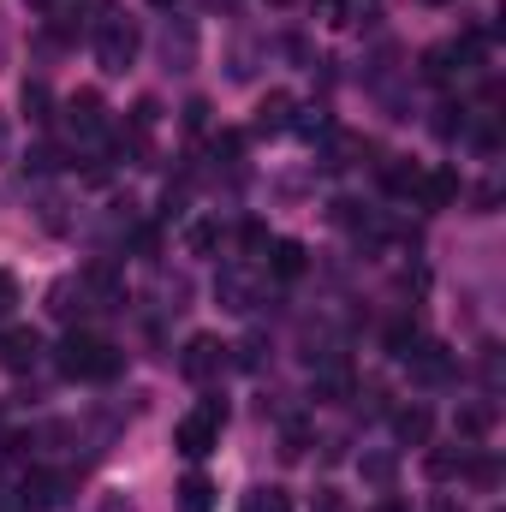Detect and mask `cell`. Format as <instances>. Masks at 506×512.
<instances>
[{
    "label": "cell",
    "mask_w": 506,
    "mask_h": 512,
    "mask_svg": "<svg viewBox=\"0 0 506 512\" xmlns=\"http://www.w3.org/2000/svg\"><path fill=\"white\" fill-rule=\"evenodd\" d=\"M120 364H126V352L114 340H102V334H84V328H72L60 340V352H54V370L66 382H114Z\"/></svg>",
    "instance_id": "6da1fadb"
},
{
    "label": "cell",
    "mask_w": 506,
    "mask_h": 512,
    "mask_svg": "<svg viewBox=\"0 0 506 512\" xmlns=\"http://www.w3.org/2000/svg\"><path fill=\"white\" fill-rule=\"evenodd\" d=\"M221 423H227V405L209 393V399H203V405H197V411L173 429V447H179L185 459H209V453L221 447Z\"/></svg>",
    "instance_id": "7a4b0ae2"
},
{
    "label": "cell",
    "mask_w": 506,
    "mask_h": 512,
    "mask_svg": "<svg viewBox=\"0 0 506 512\" xmlns=\"http://www.w3.org/2000/svg\"><path fill=\"white\" fill-rule=\"evenodd\" d=\"M137 48H143V36H137L131 18L108 12V18L96 24V60H102V72H126L131 60H137Z\"/></svg>",
    "instance_id": "3957f363"
},
{
    "label": "cell",
    "mask_w": 506,
    "mask_h": 512,
    "mask_svg": "<svg viewBox=\"0 0 506 512\" xmlns=\"http://www.w3.org/2000/svg\"><path fill=\"white\" fill-rule=\"evenodd\" d=\"M66 477L60 471H24L18 477V512H60L66 507Z\"/></svg>",
    "instance_id": "277c9868"
},
{
    "label": "cell",
    "mask_w": 506,
    "mask_h": 512,
    "mask_svg": "<svg viewBox=\"0 0 506 512\" xmlns=\"http://www.w3.org/2000/svg\"><path fill=\"white\" fill-rule=\"evenodd\" d=\"M227 352H233V346H221L215 334H191V346H185V358H179L185 382H215L221 364H227Z\"/></svg>",
    "instance_id": "5b68a950"
},
{
    "label": "cell",
    "mask_w": 506,
    "mask_h": 512,
    "mask_svg": "<svg viewBox=\"0 0 506 512\" xmlns=\"http://www.w3.org/2000/svg\"><path fill=\"white\" fill-rule=\"evenodd\" d=\"M36 358H42V334L36 328H6L0 334V370L24 376V370H36Z\"/></svg>",
    "instance_id": "8992f818"
},
{
    "label": "cell",
    "mask_w": 506,
    "mask_h": 512,
    "mask_svg": "<svg viewBox=\"0 0 506 512\" xmlns=\"http://www.w3.org/2000/svg\"><path fill=\"white\" fill-rule=\"evenodd\" d=\"M405 364H411V382H417V387L453 382V352H447V346H435V340H423V346H417Z\"/></svg>",
    "instance_id": "52a82bcc"
},
{
    "label": "cell",
    "mask_w": 506,
    "mask_h": 512,
    "mask_svg": "<svg viewBox=\"0 0 506 512\" xmlns=\"http://www.w3.org/2000/svg\"><path fill=\"white\" fill-rule=\"evenodd\" d=\"M215 298H221L227 310L251 316V310H256V280L245 274V268H221V274H215Z\"/></svg>",
    "instance_id": "ba28073f"
},
{
    "label": "cell",
    "mask_w": 506,
    "mask_h": 512,
    "mask_svg": "<svg viewBox=\"0 0 506 512\" xmlns=\"http://www.w3.org/2000/svg\"><path fill=\"white\" fill-rule=\"evenodd\" d=\"M459 72H471L465 54H459V42H435V48L423 54V78H429V84H453Z\"/></svg>",
    "instance_id": "9c48e42d"
},
{
    "label": "cell",
    "mask_w": 506,
    "mask_h": 512,
    "mask_svg": "<svg viewBox=\"0 0 506 512\" xmlns=\"http://www.w3.org/2000/svg\"><path fill=\"white\" fill-rule=\"evenodd\" d=\"M417 203H423V209H447V203H459V173H453V167L423 173V179H417Z\"/></svg>",
    "instance_id": "30bf717a"
},
{
    "label": "cell",
    "mask_w": 506,
    "mask_h": 512,
    "mask_svg": "<svg viewBox=\"0 0 506 512\" xmlns=\"http://www.w3.org/2000/svg\"><path fill=\"white\" fill-rule=\"evenodd\" d=\"M429 429H435L429 405H399V411H393V435H399L405 447H429Z\"/></svg>",
    "instance_id": "8fae6325"
},
{
    "label": "cell",
    "mask_w": 506,
    "mask_h": 512,
    "mask_svg": "<svg viewBox=\"0 0 506 512\" xmlns=\"http://www.w3.org/2000/svg\"><path fill=\"white\" fill-rule=\"evenodd\" d=\"M66 114H72V131L90 143V137H102V96L96 90H78L72 102H66Z\"/></svg>",
    "instance_id": "7c38bea8"
},
{
    "label": "cell",
    "mask_w": 506,
    "mask_h": 512,
    "mask_svg": "<svg viewBox=\"0 0 506 512\" xmlns=\"http://www.w3.org/2000/svg\"><path fill=\"white\" fill-rule=\"evenodd\" d=\"M161 60H167V72H191V60H197V30H191V24L167 30V36H161Z\"/></svg>",
    "instance_id": "4fadbf2b"
},
{
    "label": "cell",
    "mask_w": 506,
    "mask_h": 512,
    "mask_svg": "<svg viewBox=\"0 0 506 512\" xmlns=\"http://www.w3.org/2000/svg\"><path fill=\"white\" fill-rule=\"evenodd\" d=\"M256 131H262V137L292 131V96H286V90H268V96L256 102Z\"/></svg>",
    "instance_id": "5bb4252c"
},
{
    "label": "cell",
    "mask_w": 506,
    "mask_h": 512,
    "mask_svg": "<svg viewBox=\"0 0 506 512\" xmlns=\"http://www.w3.org/2000/svg\"><path fill=\"white\" fill-rule=\"evenodd\" d=\"M215 495H221V489H215L203 471H191V477L179 483V512H215Z\"/></svg>",
    "instance_id": "9a60e30c"
},
{
    "label": "cell",
    "mask_w": 506,
    "mask_h": 512,
    "mask_svg": "<svg viewBox=\"0 0 506 512\" xmlns=\"http://www.w3.org/2000/svg\"><path fill=\"white\" fill-rule=\"evenodd\" d=\"M304 262H310V251H304L298 239H280V245H274V256H268L274 280H298V274H304Z\"/></svg>",
    "instance_id": "2e32d148"
},
{
    "label": "cell",
    "mask_w": 506,
    "mask_h": 512,
    "mask_svg": "<svg viewBox=\"0 0 506 512\" xmlns=\"http://www.w3.org/2000/svg\"><path fill=\"white\" fill-rule=\"evenodd\" d=\"M453 429H459L465 441H483V435L495 429V405H459V417H453Z\"/></svg>",
    "instance_id": "e0dca14e"
},
{
    "label": "cell",
    "mask_w": 506,
    "mask_h": 512,
    "mask_svg": "<svg viewBox=\"0 0 506 512\" xmlns=\"http://www.w3.org/2000/svg\"><path fill=\"white\" fill-rule=\"evenodd\" d=\"M185 251L191 256H215L221 251V221H191V227H185Z\"/></svg>",
    "instance_id": "ac0fdd59"
},
{
    "label": "cell",
    "mask_w": 506,
    "mask_h": 512,
    "mask_svg": "<svg viewBox=\"0 0 506 512\" xmlns=\"http://www.w3.org/2000/svg\"><path fill=\"white\" fill-rule=\"evenodd\" d=\"M24 114H30V126H48V120H54V96H48V84H42V78H30V84H24Z\"/></svg>",
    "instance_id": "d6986e66"
},
{
    "label": "cell",
    "mask_w": 506,
    "mask_h": 512,
    "mask_svg": "<svg viewBox=\"0 0 506 512\" xmlns=\"http://www.w3.org/2000/svg\"><path fill=\"white\" fill-rule=\"evenodd\" d=\"M423 471H429L435 483H447V477H459V471H465V447H435V453L423 459Z\"/></svg>",
    "instance_id": "ffe728a7"
},
{
    "label": "cell",
    "mask_w": 506,
    "mask_h": 512,
    "mask_svg": "<svg viewBox=\"0 0 506 512\" xmlns=\"http://www.w3.org/2000/svg\"><path fill=\"white\" fill-rule=\"evenodd\" d=\"M417 346H423V334H417V322H393V328H387V352H393L399 364H405V358H411Z\"/></svg>",
    "instance_id": "44dd1931"
},
{
    "label": "cell",
    "mask_w": 506,
    "mask_h": 512,
    "mask_svg": "<svg viewBox=\"0 0 506 512\" xmlns=\"http://www.w3.org/2000/svg\"><path fill=\"white\" fill-rule=\"evenodd\" d=\"M239 512H292V495L268 483V489H251V495H245V507H239Z\"/></svg>",
    "instance_id": "7402d4cb"
},
{
    "label": "cell",
    "mask_w": 506,
    "mask_h": 512,
    "mask_svg": "<svg viewBox=\"0 0 506 512\" xmlns=\"http://www.w3.org/2000/svg\"><path fill=\"white\" fill-rule=\"evenodd\" d=\"M292 131H298V137H310V143H316V137H334V120H328V108H304V114H298V120H292Z\"/></svg>",
    "instance_id": "603a6c76"
},
{
    "label": "cell",
    "mask_w": 506,
    "mask_h": 512,
    "mask_svg": "<svg viewBox=\"0 0 506 512\" xmlns=\"http://www.w3.org/2000/svg\"><path fill=\"white\" fill-rule=\"evenodd\" d=\"M358 471H364L370 483H393V471H399V459H393V453H364V459H358Z\"/></svg>",
    "instance_id": "cb8c5ba5"
},
{
    "label": "cell",
    "mask_w": 506,
    "mask_h": 512,
    "mask_svg": "<svg viewBox=\"0 0 506 512\" xmlns=\"http://www.w3.org/2000/svg\"><path fill=\"white\" fill-rule=\"evenodd\" d=\"M417 179H423V173H417V167H405V161H393V167H387V191H393V197H417Z\"/></svg>",
    "instance_id": "d4e9b609"
},
{
    "label": "cell",
    "mask_w": 506,
    "mask_h": 512,
    "mask_svg": "<svg viewBox=\"0 0 506 512\" xmlns=\"http://www.w3.org/2000/svg\"><path fill=\"white\" fill-rule=\"evenodd\" d=\"M465 131H471L465 108H453V102H447V108H441V120H435V137H441V143H453V137H465Z\"/></svg>",
    "instance_id": "484cf974"
},
{
    "label": "cell",
    "mask_w": 506,
    "mask_h": 512,
    "mask_svg": "<svg viewBox=\"0 0 506 512\" xmlns=\"http://www.w3.org/2000/svg\"><path fill=\"white\" fill-rule=\"evenodd\" d=\"M215 155H221V161H239V155H245V131H221V137H215Z\"/></svg>",
    "instance_id": "4316f807"
},
{
    "label": "cell",
    "mask_w": 506,
    "mask_h": 512,
    "mask_svg": "<svg viewBox=\"0 0 506 512\" xmlns=\"http://www.w3.org/2000/svg\"><path fill=\"white\" fill-rule=\"evenodd\" d=\"M203 126H209V102L191 96V102H185V131H203Z\"/></svg>",
    "instance_id": "83f0119b"
},
{
    "label": "cell",
    "mask_w": 506,
    "mask_h": 512,
    "mask_svg": "<svg viewBox=\"0 0 506 512\" xmlns=\"http://www.w3.org/2000/svg\"><path fill=\"white\" fill-rule=\"evenodd\" d=\"M24 167H30V173H54V167H60V149H48V143H42V149H36Z\"/></svg>",
    "instance_id": "f1b7e54d"
},
{
    "label": "cell",
    "mask_w": 506,
    "mask_h": 512,
    "mask_svg": "<svg viewBox=\"0 0 506 512\" xmlns=\"http://www.w3.org/2000/svg\"><path fill=\"white\" fill-rule=\"evenodd\" d=\"M304 441H310V429H304V423H286V447H280V453H286V459H298V453H304Z\"/></svg>",
    "instance_id": "f546056e"
},
{
    "label": "cell",
    "mask_w": 506,
    "mask_h": 512,
    "mask_svg": "<svg viewBox=\"0 0 506 512\" xmlns=\"http://www.w3.org/2000/svg\"><path fill=\"white\" fill-rule=\"evenodd\" d=\"M239 245H245V251H268V233H262L256 221H245V227H239Z\"/></svg>",
    "instance_id": "4dcf8cb0"
},
{
    "label": "cell",
    "mask_w": 506,
    "mask_h": 512,
    "mask_svg": "<svg viewBox=\"0 0 506 512\" xmlns=\"http://www.w3.org/2000/svg\"><path fill=\"white\" fill-rule=\"evenodd\" d=\"M262 352H268V346H262V334H251V340L239 346V364H245V370H256V364H262Z\"/></svg>",
    "instance_id": "1f68e13d"
},
{
    "label": "cell",
    "mask_w": 506,
    "mask_h": 512,
    "mask_svg": "<svg viewBox=\"0 0 506 512\" xmlns=\"http://www.w3.org/2000/svg\"><path fill=\"white\" fill-rule=\"evenodd\" d=\"M12 304H18V280H12V274H6V268H0V316H6V310H12Z\"/></svg>",
    "instance_id": "d6a6232c"
},
{
    "label": "cell",
    "mask_w": 506,
    "mask_h": 512,
    "mask_svg": "<svg viewBox=\"0 0 506 512\" xmlns=\"http://www.w3.org/2000/svg\"><path fill=\"white\" fill-rule=\"evenodd\" d=\"M495 203H501V185H483V191H477V209H483V215H489V209H495Z\"/></svg>",
    "instance_id": "836d02e7"
},
{
    "label": "cell",
    "mask_w": 506,
    "mask_h": 512,
    "mask_svg": "<svg viewBox=\"0 0 506 512\" xmlns=\"http://www.w3.org/2000/svg\"><path fill=\"white\" fill-rule=\"evenodd\" d=\"M316 512H346V507H340V495H334V489H322V495H316Z\"/></svg>",
    "instance_id": "e575fe53"
},
{
    "label": "cell",
    "mask_w": 506,
    "mask_h": 512,
    "mask_svg": "<svg viewBox=\"0 0 506 512\" xmlns=\"http://www.w3.org/2000/svg\"><path fill=\"white\" fill-rule=\"evenodd\" d=\"M102 512H137V507H131L126 495H102Z\"/></svg>",
    "instance_id": "d590c367"
},
{
    "label": "cell",
    "mask_w": 506,
    "mask_h": 512,
    "mask_svg": "<svg viewBox=\"0 0 506 512\" xmlns=\"http://www.w3.org/2000/svg\"><path fill=\"white\" fill-rule=\"evenodd\" d=\"M316 12H322V18H340V12H346V0H316Z\"/></svg>",
    "instance_id": "8d00e7d4"
},
{
    "label": "cell",
    "mask_w": 506,
    "mask_h": 512,
    "mask_svg": "<svg viewBox=\"0 0 506 512\" xmlns=\"http://www.w3.org/2000/svg\"><path fill=\"white\" fill-rule=\"evenodd\" d=\"M376 512H405V507H399V501H381V507Z\"/></svg>",
    "instance_id": "74e56055"
},
{
    "label": "cell",
    "mask_w": 506,
    "mask_h": 512,
    "mask_svg": "<svg viewBox=\"0 0 506 512\" xmlns=\"http://www.w3.org/2000/svg\"><path fill=\"white\" fill-rule=\"evenodd\" d=\"M435 512H465V507H453V501H441V507H435Z\"/></svg>",
    "instance_id": "f35d334b"
},
{
    "label": "cell",
    "mask_w": 506,
    "mask_h": 512,
    "mask_svg": "<svg viewBox=\"0 0 506 512\" xmlns=\"http://www.w3.org/2000/svg\"><path fill=\"white\" fill-rule=\"evenodd\" d=\"M149 6H179V0H149Z\"/></svg>",
    "instance_id": "ab89813d"
},
{
    "label": "cell",
    "mask_w": 506,
    "mask_h": 512,
    "mask_svg": "<svg viewBox=\"0 0 506 512\" xmlns=\"http://www.w3.org/2000/svg\"><path fill=\"white\" fill-rule=\"evenodd\" d=\"M0 149H6V126H0Z\"/></svg>",
    "instance_id": "60d3db41"
},
{
    "label": "cell",
    "mask_w": 506,
    "mask_h": 512,
    "mask_svg": "<svg viewBox=\"0 0 506 512\" xmlns=\"http://www.w3.org/2000/svg\"><path fill=\"white\" fill-rule=\"evenodd\" d=\"M274 6H286V0H274Z\"/></svg>",
    "instance_id": "b9f144b4"
},
{
    "label": "cell",
    "mask_w": 506,
    "mask_h": 512,
    "mask_svg": "<svg viewBox=\"0 0 506 512\" xmlns=\"http://www.w3.org/2000/svg\"><path fill=\"white\" fill-rule=\"evenodd\" d=\"M36 6H48V0H36Z\"/></svg>",
    "instance_id": "7bdbcfd3"
}]
</instances>
